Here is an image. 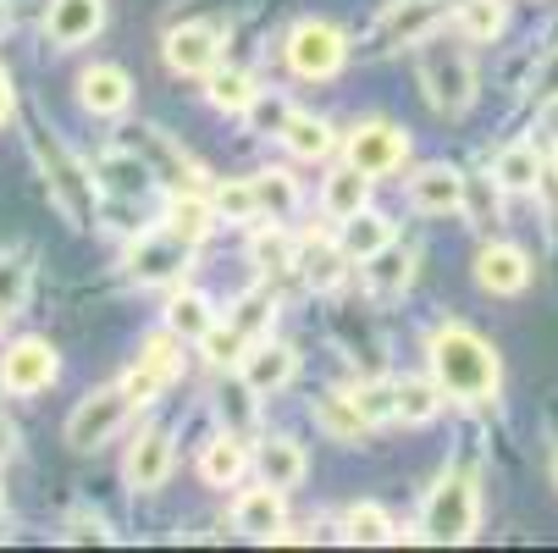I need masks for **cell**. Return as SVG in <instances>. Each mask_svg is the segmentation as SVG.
Wrapping results in <instances>:
<instances>
[{
	"instance_id": "cell-45",
	"label": "cell",
	"mask_w": 558,
	"mask_h": 553,
	"mask_svg": "<svg viewBox=\"0 0 558 553\" xmlns=\"http://www.w3.org/2000/svg\"><path fill=\"white\" fill-rule=\"evenodd\" d=\"M66 537H72V542H111V531H106L100 515H72V520H66Z\"/></svg>"
},
{
	"instance_id": "cell-40",
	"label": "cell",
	"mask_w": 558,
	"mask_h": 553,
	"mask_svg": "<svg viewBox=\"0 0 558 553\" xmlns=\"http://www.w3.org/2000/svg\"><path fill=\"white\" fill-rule=\"evenodd\" d=\"M167 227L172 232H183L189 244H199L205 232L216 227V211H210V194L199 200V194H172V211H167Z\"/></svg>"
},
{
	"instance_id": "cell-42",
	"label": "cell",
	"mask_w": 558,
	"mask_h": 553,
	"mask_svg": "<svg viewBox=\"0 0 558 553\" xmlns=\"http://www.w3.org/2000/svg\"><path fill=\"white\" fill-rule=\"evenodd\" d=\"M349 393H354V405L365 410L371 426L398 421V382H360V387H349Z\"/></svg>"
},
{
	"instance_id": "cell-4",
	"label": "cell",
	"mask_w": 558,
	"mask_h": 553,
	"mask_svg": "<svg viewBox=\"0 0 558 553\" xmlns=\"http://www.w3.org/2000/svg\"><path fill=\"white\" fill-rule=\"evenodd\" d=\"M282 56H288L293 77H304V84H327V77H338L343 61H349V39H343V28H332L322 17H304V23L288 28Z\"/></svg>"
},
{
	"instance_id": "cell-49",
	"label": "cell",
	"mask_w": 558,
	"mask_h": 553,
	"mask_svg": "<svg viewBox=\"0 0 558 553\" xmlns=\"http://www.w3.org/2000/svg\"><path fill=\"white\" fill-rule=\"evenodd\" d=\"M0 34H7V7H0Z\"/></svg>"
},
{
	"instance_id": "cell-46",
	"label": "cell",
	"mask_w": 558,
	"mask_h": 553,
	"mask_svg": "<svg viewBox=\"0 0 558 553\" xmlns=\"http://www.w3.org/2000/svg\"><path fill=\"white\" fill-rule=\"evenodd\" d=\"M536 95H542V100H558V50L536 67Z\"/></svg>"
},
{
	"instance_id": "cell-3",
	"label": "cell",
	"mask_w": 558,
	"mask_h": 553,
	"mask_svg": "<svg viewBox=\"0 0 558 553\" xmlns=\"http://www.w3.org/2000/svg\"><path fill=\"white\" fill-rule=\"evenodd\" d=\"M421 89L437 117H464L475 106V61L459 45H432L421 56Z\"/></svg>"
},
{
	"instance_id": "cell-6",
	"label": "cell",
	"mask_w": 558,
	"mask_h": 553,
	"mask_svg": "<svg viewBox=\"0 0 558 553\" xmlns=\"http://www.w3.org/2000/svg\"><path fill=\"white\" fill-rule=\"evenodd\" d=\"M133 410H138V405L122 393V382H117V387H100V393H89V399L66 416V443H72L77 454H95V448H106V443L128 426Z\"/></svg>"
},
{
	"instance_id": "cell-15",
	"label": "cell",
	"mask_w": 558,
	"mask_h": 553,
	"mask_svg": "<svg viewBox=\"0 0 558 553\" xmlns=\"http://www.w3.org/2000/svg\"><path fill=\"white\" fill-rule=\"evenodd\" d=\"M172 465H178V448H172V437L155 426V432H138V443L128 448V488L133 493H161L167 488V477H172Z\"/></svg>"
},
{
	"instance_id": "cell-16",
	"label": "cell",
	"mask_w": 558,
	"mask_h": 553,
	"mask_svg": "<svg viewBox=\"0 0 558 553\" xmlns=\"http://www.w3.org/2000/svg\"><path fill=\"white\" fill-rule=\"evenodd\" d=\"M100 28H106V0H50V12H45V34L56 50L89 45Z\"/></svg>"
},
{
	"instance_id": "cell-39",
	"label": "cell",
	"mask_w": 558,
	"mask_h": 553,
	"mask_svg": "<svg viewBox=\"0 0 558 553\" xmlns=\"http://www.w3.org/2000/svg\"><path fill=\"white\" fill-rule=\"evenodd\" d=\"M227 315H232V327H238V333H244V338L255 344V338H271V322H277V299H271L266 288H250V293L238 299Z\"/></svg>"
},
{
	"instance_id": "cell-24",
	"label": "cell",
	"mask_w": 558,
	"mask_h": 553,
	"mask_svg": "<svg viewBox=\"0 0 558 553\" xmlns=\"http://www.w3.org/2000/svg\"><path fill=\"white\" fill-rule=\"evenodd\" d=\"M255 470H260V482H271V488L293 493V488L304 482L310 459H304V448H299L293 437H266V443L255 448Z\"/></svg>"
},
{
	"instance_id": "cell-34",
	"label": "cell",
	"mask_w": 558,
	"mask_h": 553,
	"mask_svg": "<svg viewBox=\"0 0 558 553\" xmlns=\"http://www.w3.org/2000/svg\"><path fill=\"white\" fill-rule=\"evenodd\" d=\"M509 12H504V0H453V28L475 45H493L504 34Z\"/></svg>"
},
{
	"instance_id": "cell-35",
	"label": "cell",
	"mask_w": 558,
	"mask_h": 553,
	"mask_svg": "<svg viewBox=\"0 0 558 553\" xmlns=\"http://www.w3.org/2000/svg\"><path fill=\"white\" fill-rule=\"evenodd\" d=\"M442 405H448V399H442L437 376H404V382H398V421H404V426H426V421H437Z\"/></svg>"
},
{
	"instance_id": "cell-43",
	"label": "cell",
	"mask_w": 558,
	"mask_h": 553,
	"mask_svg": "<svg viewBox=\"0 0 558 553\" xmlns=\"http://www.w3.org/2000/svg\"><path fill=\"white\" fill-rule=\"evenodd\" d=\"M167 387H172V376H167V371H155V365H144V360H133L128 376H122V393H128L133 405H155Z\"/></svg>"
},
{
	"instance_id": "cell-38",
	"label": "cell",
	"mask_w": 558,
	"mask_h": 553,
	"mask_svg": "<svg viewBox=\"0 0 558 553\" xmlns=\"http://www.w3.org/2000/svg\"><path fill=\"white\" fill-rule=\"evenodd\" d=\"M210 211L216 221H260V200H255V183L250 178H227L210 189Z\"/></svg>"
},
{
	"instance_id": "cell-10",
	"label": "cell",
	"mask_w": 558,
	"mask_h": 553,
	"mask_svg": "<svg viewBox=\"0 0 558 553\" xmlns=\"http://www.w3.org/2000/svg\"><path fill=\"white\" fill-rule=\"evenodd\" d=\"M343 161L371 172V178H387L410 161V133L404 128H392V122H360L343 144Z\"/></svg>"
},
{
	"instance_id": "cell-11",
	"label": "cell",
	"mask_w": 558,
	"mask_h": 553,
	"mask_svg": "<svg viewBox=\"0 0 558 553\" xmlns=\"http://www.w3.org/2000/svg\"><path fill=\"white\" fill-rule=\"evenodd\" d=\"M293 376H299V354L277 338H255L244 349V360H238V387H244L250 399H271V393H282Z\"/></svg>"
},
{
	"instance_id": "cell-13",
	"label": "cell",
	"mask_w": 558,
	"mask_h": 553,
	"mask_svg": "<svg viewBox=\"0 0 558 553\" xmlns=\"http://www.w3.org/2000/svg\"><path fill=\"white\" fill-rule=\"evenodd\" d=\"M161 56H167V67L178 77H210L221 67V34L210 23H183V28L167 34Z\"/></svg>"
},
{
	"instance_id": "cell-28",
	"label": "cell",
	"mask_w": 558,
	"mask_h": 553,
	"mask_svg": "<svg viewBox=\"0 0 558 553\" xmlns=\"http://www.w3.org/2000/svg\"><path fill=\"white\" fill-rule=\"evenodd\" d=\"M315 426H322L332 443H360L371 432L365 410L354 405V393H322V399H315Z\"/></svg>"
},
{
	"instance_id": "cell-9",
	"label": "cell",
	"mask_w": 558,
	"mask_h": 553,
	"mask_svg": "<svg viewBox=\"0 0 558 553\" xmlns=\"http://www.w3.org/2000/svg\"><path fill=\"white\" fill-rule=\"evenodd\" d=\"M56 376H61V354L45 338H17L0 354V393H12V399H34Z\"/></svg>"
},
{
	"instance_id": "cell-17",
	"label": "cell",
	"mask_w": 558,
	"mask_h": 553,
	"mask_svg": "<svg viewBox=\"0 0 558 553\" xmlns=\"http://www.w3.org/2000/svg\"><path fill=\"white\" fill-rule=\"evenodd\" d=\"M475 282H482L487 293L498 299H514L531 288V255L514 250V244H487L482 255H475Z\"/></svg>"
},
{
	"instance_id": "cell-18",
	"label": "cell",
	"mask_w": 558,
	"mask_h": 553,
	"mask_svg": "<svg viewBox=\"0 0 558 553\" xmlns=\"http://www.w3.org/2000/svg\"><path fill=\"white\" fill-rule=\"evenodd\" d=\"M77 100H84V111H95V117H122L133 106V77L122 67L100 61V67H89L84 77H77Z\"/></svg>"
},
{
	"instance_id": "cell-26",
	"label": "cell",
	"mask_w": 558,
	"mask_h": 553,
	"mask_svg": "<svg viewBox=\"0 0 558 553\" xmlns=\"http://www.w3.org/2000/svg\"><path fill=\"white\" fill-rule=\"evenodd\" d=\"M338 244H343V255L354 261V266H365L376 250H387L392 244V221L381 216V211H360V216H349L343 227H338Z\"/></svg>"
},
{
	"instance_id": "cell-33",
	"label": "cell",
	"mask_w": 558,
	"mask_h": 553,
	"mask_svg": "<svg viewBox=\"0 0 558 553\" xmlns=\"http://www.w3.org/2000/svg\"><path fill=\"white\" fill-rule=\"evenodd\" d=\"M167 327H172L183 344H199V338L216 327V310H210V299H205V293L178 288V293H172V304H167Z\"/></svg>"
},
{
	"instance_id": "cell-12",
	"label": "cell",
	"mask_w": 558,
	"mask_h": 553,
	"mask_svg": "<svg viewBox=\"0 0 558 553\" xmlns=\"http://www.w3.org/2000/svg\"><path fill=\"white\" fill-rule=\"evenodd\" d=\"M232 531L250 537V542H282V531H288V493L271 488V482L238 493V504H232Z\"/></svg>"
},
{
	"instance_id": "cell-22",
	"label": "cell",
	"mask_w": 558,
	"mask_h": 553,
	"mask_svg": "<svg viewBox=\"0 0 558 553\" xmlns=\"http://www.w3.org/2000/svg\"><path fill=\"white\" fill-rule=\"evenodd\" d=\"M95 178H100V194H111V200H138L155 183V172H149V161L138 149H106Z\"/></svg>"
},
{
	"instance_id": "cell-29",
	"label": "cell",
	"mask_w": 558,
	"mask_h": 553,
	"mask_svg": "<svg viewBox=\"0 0 558 553\" xmlns=\"http://www.w3.org/2000/svg\"><path fill=\"white\" fill-rule=\"evenodd\" d=\"M354 261L343 255V244L338 239H299V272L310 277V288H338L343 282V272H349Z\"/></svg>"
},
{
	"instance_id": "cell-36",
	"label": "cell",
	"mask_w": 558,
	"mask_h": 553,
	"mask_svg": "<svg viewBox=\"0 0 558 553\" xmlns=\"http://www.w3.org/2000/svg\"><path fill=\"white\" fill-rule=\"evenodd\" d=\"M343 542H365V548H381V542H398V526L381 504H349L343 509Z\"/></svg>"
},
{
	"instance_id": "cell-7",
	"label": "cell",
	"mask_w": 558,
	"mask_h": 553,
	"mask_svg": "<svg viewBox=\"0 0 558 553\" xmlns=\"http://www.w3.org/2000/svg\"><path fill=\"white\" fill-rule=\"evenodd\" d=\"M442 23H453V0H392L376 17L371 45L376 50H404V45H426Z\"/></svg>"
},
{
	"instance_id": "cell-20",
	"label": "cell",
	"mask_w": 558,
	"mask_h": 553,
	"mask_svg": "<svg viewBox=\"0 0 558 553\" xmlns=\"http://www.w3.org/2000/svg\"><path fill=\"white\" fill-rule=\"evenodd\" d=\"M371 183H376L371 172H360V167H349V161H343V167H338V172H327V183H322V216L343 227L349 216H360V211L371 205Z\"/></svg>"
},
{
	"instance_id": "cell-47",
	"label": "cell",
	"mask_w": 558,
	"mask_h": 553,
	"mask_svg": "<svg viewBox=\"0 0 558 553\" xmlns=\"http://www.w3.org/2000/svg\"><path fill=\"white\" fill-rule=\"evenodd\" d=\"M536 122H542V144L558 155V100H542V117Z\"/></svg>"
},
{
	"instance_id": "cell-21",
	"label": "cell",
	"mask_w": 558,
	"mask_h": 553,
	"mask_svg": "<svg viewBox=\"0 0 558 553\" xmlns=\"http://www.w3.org/2000/svg\"><path fill=\"white\" fill-rule=\"evenodd\" d=\"M415 250L410 244H387V250H376L371 261H365V288L376 293V299H398V293H410V282H415Z\"/></svg>"
},
{
	"instance_id": "cell-31",
	"label": "cell",
	"mask_w": 558,
	"mask_h": 553,
	"mask_svg": "<svg viewBox=\"0 0 558 553\" xmlns=\"http://www.w3.org/2000/svg\"><path fill=\"white\" fill-rule=\"evenodd\" d=\"M205 84H210L205 95H210V106H216L221 117H244V111L255 106V95H260V84H255L244 67H216Z\"/></svg>"
},
{
	"instance_id": "cell-5",
	"label": "cell",
	"mask_w": 558,
	"mask_h": 553,
	"mask_svg": "<svg viewBox=\"0 0 558 553\" xmlns=\"http://www.w3.org/2000/svg\"><path fill=\"white\" fill-rule=\"evenodd\" d=\"M194 250H199V244H189L183 232H172V227L161 221V227H149L144 239L133 244L128 277H133L138 288H172V282H183V272L194 266Z\"/></svg>"
},
{
	"instance_id": "cell-48",
	"label": "cell",
	"mask_w": 558,
	"mask_h": 553,
	"mask_svg": "<svg viewBox=\"0 0 558 553\" xmlns=\"http://www.w3.org/2000/svg\"><path fill=\"white\" fill-rule=\"evenodd\" d=\"M7 117H12V77L0 72V122H7Z\"/></svg>"
},
{
	"instance_id": "cell-1",
	"label": "cell",
	"mask_w": 558,
	"mask_h": 553,
	"mask_svg": "<svg viewBox=\"0 0 558 553\" xmlns=\"http://www.w3.org/2000/svg\"><path fill=\"white\" fill-rule=\"evenodd\" d=\"M426 365H432V376H437L448 405L482 410V405H498V393H504V360H498V349L475 327H464V322L432 327Z\"/></svg>"
},
{
	"instance_id": "cell-2",
	"label": "cell",
	"mask_w": 558,
	"mask_h": 553,
	"mask_svg": "<svg viewBox=\"0 0 558 553\" xmlns=\"http://www.w3.org/2000/svg\"><path fill=\"white\" fill-rule=\"evenodd\" d=\"M475 526H482V488H475L470 470H448L421 509V542L459 548L475 537Z\"/></svg>"
},
{
	"instance_id": "cell-8",
	"label": "cell",
	"mask_w": 558,
	"mask_h": 553,
	"mask_svg": "<svg viewBox=\"0 0 558 553\" xmlns=\"http://www.w3.org/2000/svg\"><path fill=\"white\" fill-rule=\"evenodd\" d=\"M39 155H45L56 205L72 216V227H89V221H95V200H100V178H89L84 161H72L61 139H39Z\"/></svg>"
},
{
	"instance_id": "cell-14",
	"label": "cell",
	"mask_w": 558,
	"mask_h": 553,
	"mask_svg": "<svg viewBox=\"0 0 558 553\" xmlns=\"http://www.w3.org/2000/svg\"><path fill=\"white\" fill-rule=\"evenodd\" d=\"M464 189L470 178L448 161H426L415 178H410V205L421 216H464Z\"/></svg>"
},
{
	"instance_id": "cell-27",
	"label": "cell",
	"mask_w": 558,
	"mask_h": 553,
	"mask_svg": "<svg viewBox=\"0 0 558 553\" xmlns=\"http://www.w3.org/2000/svg\"><path fill=\"white\" fill-rule=\"evenodd\" d=\"M288 144V155H299V161H327V155L338 149V133L327 117H310V111H293L288 128L277 133Z\"/></svg>"
},
{
	"instance_id": "cell-19",
	"label": "cell",
	"mask_w": 558,
	"mask_h": 553,
	"mask_svg": "<svg viewBox=\"0 0 558 553\" xmlns=\"http://www.w3.org/2000/svg\"><path fill=\"white\" fill-rule=\"evenodd\" d=\"M133 149L149 161L155 183H167L172 194H194V178H199V172H194V161H189V155H183L178 144H167L155 128H138V144H133Z\"/></svg>"
},
{
	"instance_id": "cell-23",
	"label": "cell",
	"mask_w": 558,
	"mask_h": 553,
	"mask_svg": "<svg viewBox=\"0 0 558 553\" xmlns=\"http://www.w3.org/2000/svg\"><path fill=\"white\" fill-rule=\"evenodd\" d=\"M250 465H255L250 443L232 437V432H221V437H210L205 454H199V482H205V488H232Z\"/></svg>"
},
{
	"instance_id": "cell-50",
	"label": "cell",
	"mask_w": 558,
	"mask_h": 553,
	"mask_svg": "<svg viewBox=\"0 0 558 553\" xmlns=\"http://www.w3.org/2000/svg\"><path fill=\"white\" fill-rule=\"evenodd\" d=\"M553 477H558V454H553Z\"/></svg>"
},
{
	"instance_id": "cell-25",
	"label": "cell",
	"mask_w": 558,
	"mask_h": 553,
	"mask_svg": "<svg viewBox=\"0 0 558 553\" xmlns=\"http://www.w3.org/2000/svg\"><path fill=\"white\" fill-rule=\"evenodd\" d=\"M250 261H255L260 277L299 272V239H293L282 221H266V227H255V239H250Z\"/></svg>"
},
{
	"instance_id": "cell-30",
	"label": "cell",
	"mask_w": 558,
	"mask_h": 553,
	"mask_svg": "<svg viewBox=\"0 0 558 553\" xmlns=\"http://www.w3.org/2000/svg\"><path fill=\"white\" fill-rule=\"evenodd\" d=\"M493 183H498L504 194H536V183H542V155H536V144H504L498 161H493Z\"/></svg>"
},
{
	"instance_id": "cell-41",
	"label": "cell",
	"mask_w": 558,
	"mask_h": 553,
	"mask_svg": "<svg viewBox=\"0 0 558 553\" xmlns=\"http://www.w3.org/2000/svg\"><path fill=\"white\" fill-rule=\"evenodd\" d=\"M199 349H205V360H210V365H238V360H244V349H250V338L232 327V315H227V322L216 315V327L199 338Z\"/></svg>"
},
{
	"instance_id": "cell-44",
	"label": "cell",
	"mask_w": 558,
	"mask_h": 553,
	"mask_svg": "<svg viewBox=\"0 0 558 553\" xmlns=\"http://www.w3.org/2000/svg\"><path fill=\"white\" fill-rule=\"evenodd\" d=\"M288 117H293V106L282 100V95H255V106L244 111V122H250V133H282L288 128Z\"/></svg>"
},
{
	"instance_id": "cell-32",
	"label": "cell",
	"mask_w": 558,
	"mask_h": 553,
	"mask_svg": "<svg viewBox=\"0 0 558 553\" xmlns=\"http://www.w3.org/2000/svg\"><path fill=\"white\" fill-rule=\"evenodd\" d=\"M28 288H34V255L28 250H7V255H0V322L23 315Z\"/></svg>"
},
{
	"instance_id": "cell-37",
	"label": "cell",
	"mask_w": 558,
	"mask_h": 553,
	"mask_svg": "<svg viewBox=\"0 0 558 553\" xmlns=\"http://www.w3.org/2000/svg\"><path fill=\"white\" fill-rule=\"evenodd\" d=\"M250 183H255L260 216H271V221H288V216L299 211V183H293L282 167H266V172H255Z\"/></svg>"
}]
</instances>
